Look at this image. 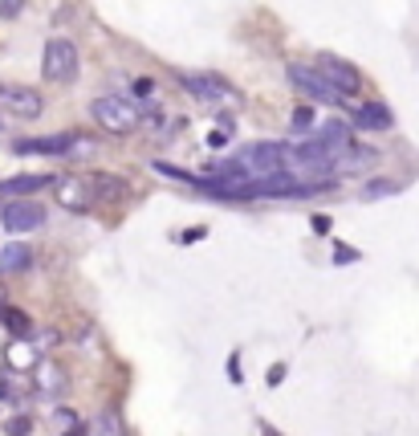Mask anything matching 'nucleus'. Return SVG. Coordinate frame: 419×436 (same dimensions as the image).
Returning a JSON list of instances; mask_svg holds the SVG:
<instances>
[{"label":"nucleus","instance_id":"1","mask_svg":"<svg viewBox=\"0 0 419 436\" xmlns=\"http://www.w3.org/2000/svg\"><path fill=\"white\" fill-rule=\"evenodd\" d=\"M179 86H184L200 106H212V110H236V106L244 102V94L236 90L228 78H220V73H184Z\"/></svg>","mask_w":419,"mask_h":436},{"label":"nucleus","instance_id":"2","mask_svg":"<svg viewBox=\"0 0 419 436\" xmlns=\"http://www.w3.org/2000/svg\"><path fill=\"white\" fill-rule=\"evenodd\" d=\"M90 115L94 122L102 126V131H110V135H131V131H139V102L135 98H122V94H102L90 102Z\"/></svg>","mask_w":419,"mask_h":436},{"label":"nucleus","instance_id":"3","mask_svg":"<svg viewBox=\"0 0 419 436\" xmlns=\"http://www.w3.org/2000/svg\"><path fill=\"white\" fill-rule=\"evenodd\" d=\"M236 164L249 175V184H277L285 180V168H281V143H253L236 151Z\"/></svg>","mask_w":419,"mask_h":436},{"label":"nucleus","instance_id":"4","mask_svg":"<svg viewBox=\"0 0 419 436\" xmlns=\"http://www.w3.org/2000/svg\"><path fill=\"white\" fill-rule=\"evenodd\" d=\"M41 73H45V82H57V86H73V82H78L82 57H78V45H73L70 37H49L45 41Z\"/></svg>","mask_w":419,"mask_h":436},{"label":"nucleus","instance_id":"5","mask_svg":"<svg viewBox=\"0 0 419 436\" xmlns=\"http://www.w3.org/2000/svg\"><path fill=\"white\" fill-rule=\"evenodd\" d=\"M285 73H289V82L302 90L309 102H322V106H346L350 98L342 94V90H334L326 78L318 73V66H305V61H289L285 66Z\"/></svg>","mask_w":419,"mask_h":436},{"label":"nucleus","instance_id":"6","mask_svg":"<svg viewBox=\"0 0 419 436\" xmlns=\"http://www.w3.org/2000/svg\"><path fill=\"white\" fill-rule=\"evenodd\" d=\"M0 110L13 115V119H41L45 115V98L37 94L33 86H21V82H0Z\"/></svg>","mask_w":419,"mask_h":436},{"label":"nucleus","instance_id":"7","mask_svg":"<svg viewBox=\"0 0 419 436\" xmlns=\"http://www.w3.org/2000/svg\"><path fill=\"white\" fill-rule=\"evenodd\" d=\"M53 196H57V204L66 208V212H90L94 204H98V192H94V175H61V180H53Z\"/></svg>","mask_w":419,"mask_h":436},{"label":"nucleus","instance_id":"8","mask_svg":"<svg viewBox=\"0 0 419 436\" xmlns=\"http://www.w3.org/2000/svg\"><path fill=\"white\" fill-rule=\"evenodd\" d=\"M0 224L8 228V233H33V228H41L45 224V208L37 204V200H29V196H13L8 204H0Z\"/></svg>","mask_w":419,"mask_h":436},{"label":"nucleus","instance_id":"9","mask_svg":"<svg viewBox=\"0 0 419 436\" xmlns=\"http://www.w3.org/2000/svg\"><path fill=\"white\" fill-rule=\"evenodd\" d=\"M314 66H318V73L326 78L334 90H342L346 98H354L358 90H362V73L354 70L350 61H342V57H330V53H322V57H318Z\"/></svg>","mask_w":419,"mask_h":436},{"label":"nucleus","instance_id":"10","mask_svg":"<svg viewBox=\"0 0 419 436\" xmlns=\"http://www.w3.org/2000/svg\"><path fill=\"white\" fill-rule=\"evenodd\" d=\"M78 135H37V139H17L13 151L17 155H66V151H78Z\"/></svg>","mask_w":419,"mask_h":436},{"label":"nucleus","instance_id":"11","mask_svg":"<svg viewBox=\"0 0 419 436\" xmlns=\"http://www.w3.org/2000/svg\"><path fill=\"white\" fill-rule=\"evenodd\" d=\"M33 384H37V391H41L45 400H61L66 388H70L66 371H61L57 363H49V359H37V367H33Z\"/></svg>","mask_w":419,"mask_h":436},{"label":"nucleus","instance_id":"12","mask_svg":"<svg viewBox=\"0 0 419 436\" xmlns=\"http://www.w3.org/2000/svg\"><path fill=\"white\" fill-rule=\"evenodd\" d=\"M53 188V175H41V171H29V175H13V180H0V196H37Z\"/></svg>","mask_w":419,"mask_h":436},{"label":"nucleus","instance_id":"13","mask_svg":"<svg viewBox=\"0 0 419 436\" xmlns=\"http://www.w3.org/2000/svg\"><path fill=\"white\" fill-rule=\"evenodd\" d=\"M391 122L395 119H391V110H387L383 102H362V106L354 110V126H358V131H387Z\"/></svg>","mask_w":419,"mask_h":436},{"label":"nucleus","instance_id":"14","mask_svg":"<svg viewBox=\"0 0 419 436\" xmlns=\"http://www.w3.org/2000/svg\"><path fill=\"white\" fill-rule=\"evenodd\" d=\"M37 359H41V355H37V347H33L29 339H13L8 347H4V363L13 367V371H24V367H37Z\"/></svg>","mask_w":419,"mask_h":436},{"label":"nucleus","instance_id":"15","mask_svg":"<svg viewBox=\"0 0 419 436\" xmlns=\"http://www.w3.org/2000/svg\"><path fill=\"white\" fill-rule=\"evenodd\" d=\"M33 266V249L21 241L4 245V253H0V273H24V269Z\"/></svg>","mask_w":419,"mask_h":436},{"label":"nucleus","instance_id":"16","mask_svg":"<svg viewBox=\"0 0 419 436\" xmlns=\"http://www.w3.org/2000/svg\"><path fill=\"white\" fill-rule=\"evenodd\" d=\"M318 139H322V143H330L338 155H342L346 147H354V139H350V126H346V122H338V119H334V122H322V126H318Z\"/></svg>","mask_w":419,"mask_h":436},{"label":"nucleus","instance_id":"17","mask_svg":"<svg viewBox=\"0 0 419 436\" xmlns=\"http://www.w3.org/2000/svg\"><path fill=\"white\" fill-rule=\"evenodd\" d=\"M90 436H122V420H118L115 412H102V416H94Z\"/></svg>","mask_w":419,"mask_h":436},{"label":"nucleus","instance_id":"18","mask_svg":"<svg viewBox=\"0 0 419 436\" xmlns=\"http://www.w3.org/2000/svg\"><path fill=\"white\" fill-rule=\"evenodd\" d=\"M0 318H4V326L13 330V339H29V314L13 310V306H4V310H0Z\"/></svg>","mask_w":419,"mask_h":436},{"label":"nucleus","instance_id":"19","mask_svg":"<svg viewBox=\"0 0 419 436\" xmlns=\"http://www.w3.org/2000/svg\"><path fill=\"white\" fill-rule=\"evenodd\" d=\"M395 192H399L395 180H374V184L362 188V200H378V196H395Z\"/></svg>","mask_w":419,"mask_h":436},{"label":"nucleus","instance_id":"20","mask_svg":"<svg viewBox=\"0 0 419 436\" xmlns=\"http://www.w3.org/2000/svg\"><path fill=\"white\" fill-rule=\"evenodd\" d=\"M208 143H212V147H228V143H233V122H220V126H212Z\"/></svg>","mask_w":419,"mask_h":436},{"label":"nucleus","instance_id":"21","mask_svg":"<svg viewBox=\"0 0 419 436\" xmlns=\"http://www.w3.org/2000/svg\"><path fill=\"white\" fill-rule=\"evenodd\" d=\"M4 433L8 436H29L33 433V420H29V416H13V420L4 424Z\"/></svg>","mask_w":419,"mask_h":436},{"label":"nucleus","instance_id":"22","mask_svg":"<svg viewBox=\"0 0 419 436\" xmlns=\"http://www.w3.org/2000/svg\"><path fill=\"white\" fill-rule=\"evenodd\" d=\"M21 13H24V0H0V17L4 21H17Z\"/></svg>","mask_w":419,"mask_h":436},{"label":"nucleus","instance_id":"23","mask_svg":"<svg viewBox=\"0 0 419 436\" xmlns=\"http://www.w3.org/2000/svg\"><path fill=\"white\" fill-rule=\"evenodd\" d=\"M53 424H57V428H73V424H82V420H78L70 408H57V412H53Z\"/></svg>","mask_w":419,"mask_h":436},{"label":"nucleus","instance_id":"24","mask_svg":"<svg viewBox=\"0 0 419 436\" xmlns=\"http://www.w3.org/2000/svg\"><path fill=\"white\" fill-rule=\"evenodd\" d=\"M309 122H314V110H309V106H302V110L293 115V131H305Z\"/></svg>","mask_w":419,"mask_h":436},{"label":"nucleus","instance_id":"25","mask_svg":"<svg viewBox=\"0 0 419 436\" xmlns=\"http://www.w3.org/2000/svg\"><path fill=\"white\" fill-rule=\"evenodd\" d=\"M175 241H179V245H196V241H204V228H187V233H179Z\"/></svg>","mask_w":419,"mask_h":436},{"label":"nucleus","instance_id":"26","mask_svg":"<svg viewBox=\"0 0 419 436\" xmlns=\"http://www.w3.org/2000/svg\"><path fill=\"white\" fill-rule=\"evenodd\" d=\"M281 379H285V363H273V367H269V384L277 388Z\"/></svg>","mask_w":419,"mask_h":436},{"label":"nucleus","instance_id":"27","mask_svg":"<svg viewBox=\"0 0 419 436\" xmlns=\"http://www.w3.org/2000/svg\"><path fill=\"white\" fill-rule=\"evenodd\" d=\"M334 261H358V253H354V249H338V253H334Z\"/></svg>","mask_w":419,"mask_h":436},{"label":"nucleus","instance_id":"28","mask_svg":"<svg viewBox=\"0 0 419 436\" xmlns=\"http://www.w3.org/2000/svg\"><path fill=\"white\" fill-rule=\"evenodd\" d=\"M66 436H90V424H73V428H66Z\"/></svg>","mask_w":419,"mask_h":436},{"label":"nucleus","instance_id":"29","mask_svg":"<svg viewBox=\"0 0 419 436\" xmlns=\"http://www.w3.org/2000/svg\"><path fill=\"white\" fill-rule=\"evenodd\" d=\"M4 302H8V298H4V290H0V310H4Z\"/></svg>","mask_w":419,"mask_h":436}]
</instances>
